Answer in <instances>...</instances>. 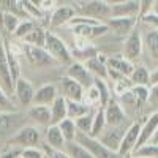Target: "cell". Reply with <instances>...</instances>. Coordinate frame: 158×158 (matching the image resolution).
<instances>
[{"label":"cell","instance_id":"ba28073f","mask_svg":"<svg viewBox=\"0 0 158 158\" xmlns=\"http://www.w3.org/2000/svg\"><path fill=\"white\" fill-rule=\"evenodd\" d=\"M139 131H141V123L139 122H133L130 123L125 135L120 141V146H118V153H120L123 158L130 156L131 153L135 152L136 149V142H138V138H139Z\"/></svg>","mask_w":158,"mask_h":158},{"label":"cell","instance_id":"44dd1931","mask_svg":"<svg viewBox=\"0 0 158 158\" xmlns=\"http://www.w3.org/2000/svg\"><path fill=\"white\" fill-rule=\"evenodd\" d=\"M57 95H59V90L54 84H44L35 90L32 104H46V106H49L57 98Z\"/></svg>","mask_w":158,"mask_h":158},{"label":"cell","instance_id":"7dc6e473","mask_svg":"<svg viewBox=\"0 0 158 158\" xmlns=\"http://www.w3.org/2000/svg\"><path fill=\"white\" fill-rule=\"evenodd\" d=\"M138 2H139V18H141L142 15H146V13L153 11L156 0H138Z\"/></svg>","mask_w":158,"mask_h":158},{"label":"cell","instance_id":"d4e9b609","mask_svg":"<svg viewBox=\"0 0 158 158\" xmlns=\"http://www.w3.org/2000/svg\"><path fill=\"white\" fill-rule=\"evenodd\" d=\"M111 16H138L139 18V2L127 0L123 3L111 6Z\"/></svg>","mask_w":158,"mask_h":158},{"label":"cell","instance_id":"9a60e30c","mask_svg":"<svg viewBox=\"0 0 158 158\" xmlns=\"http://www.w3.org/2000/svg\"><path fill=\"white\" fill-rule=\"evenodd\" d=\"M60 87H62V95L67 100H76L81 101L82 95H84V87L79 84L77 81H74L73 77L65 74L63 77H60Z\"/></svg>","mask_w":158,"mask_h":158},{"label":"cell","instance_id":"4316f807","mask_svg":"<svg viewBox=\"0 0 158 158\" xmlns=\"http://www.w3.org/2000/svg\"><path fill=\"white\" fill-rule=\"evenodd\" d=\"M106 115H104V106H98L94 111V120H92V130L90 135L92 136H100L101 131L106 128Z\"/></svg>","mask_w":158,"mask_h":158},{"label":"cell","instance_id":"d590c367","mask_svg":"<svg viewBox=\"0 0 158 158\" xmlns=\"http://www.w3.org/2000/svg\"><path fill=\"white\" fill-rule=\"evenodd\" d=\"M0 11L2 13H13L21 18H27V15L24 13L19 0H0Z\"/></svg>","mask_w":158,"mask_h":158},{"label":"cell","instance_id":"30bf717a","mask_svg":"<svg viewBox=\"0 0 158 158\" xmlns=\"http://www.w3.org/2000/svg\"><path fill=\"white\" fill-rule=\"evenodd\" d=\"M73 32L77 38H84V40H94V38H100L103 35H106L109 30L106 22H98V24H79V25H73Z\"/></svg>","mask_w":158,"mask_h":158},{"label":"cell","instance_id":"f6af8a7d","mask_svg":"<svg viewBox=\"0 0 158 158\" xmlns=\"http://www.w3.org/2000/svg\"><path fill=\"white\" fill-rule=\"evenodd\" d=\"M147 103L150 104L152 108H155L158 111V84L149 85V98H147Z\"/></svg>","mask_w":158,"mask_h":158},{"label":"cell","instance_id":"4dcf8cb0","mask_svg":"<svg viewBox=\"0 0 158 158\" xmlns=\"http://www.w3.org/2000/svg\"><path fill=\"white\" fill-rule=\"evenodd\" d=\"M21 16L18 15H13V13H2L0 11V22H2V29L6 32V33H15V30L18 29V25L21 22Z\"/></svg>","mask_w":158,"mask_h":158},{"label":"cell","instance_id":"ab89813d","mask_svg":"<svg viewBox=\"0 0 158 158\" xmlns=\"http://www.w3.org/2000/svg\"><path fill=\"white\" fill-rule=\"evenodd\" d=\"M131 92L136 98V104L141 106V104H146L147 98H149V85H133L131 87Z\"/></svg>","mask_w":158,"mask_h":158},{"label":"cell","instance_id":"bcb514c9","mask_svg":"<svg viewBox=\"0 0 158 158\" xmlns=\"http://www.w3.org/2000/svg\"><path fill=\"white\" fill-rule=\"evenodd\" d=\"M21 150L19 147H15V146H6V149L0 153V158H19L21 156Z\"/></svg>","mask_w":158,"mask_h":158},{"label":"cell","instance_id":"816d5d0a","mask_svg":"<svg viewBox=\"0 0 158 158\" xmlns=\"http://www.w3.org/2000/svg\"><path fill=\"white\" fill-rule=\"evenodd\" d=\"M150 142H156V144H158V127H156V130H155V133H153V136H152Z\"/></svg>","mask_w":158,"mask_h":158},{"label":"cell","instance_id":"603a6c76","mask_svg":"<svg viewBox=\"0 0 158 158\" xmlns=\"http://www.w3.org/2000/svg\"><path fill=\"white\" fill-rule=\"evenodd\" d=\"M142 41L150 59L158 62V29H146L142 32Z\"/></svg>","mask_w":158,"mask_h":158},{"label":"cell","instance_id":"b9f144b4","mask_svg":"<svg viewBox=\"0 0 158 158\" xmlns=\"http://www.w3.org/2000/svg\"><path fill=\"white\" fill-rule=\"evenodd\" d=\"M41 149L48 158H70V155L63 149H54V147L48 146L46 142H41Z\"/></svg>","mask_w":158,"mask_h":158},{"label":"cell","instance_id":"2e32d148","mask_svg":"<svg viewBox=\"0 0 158 158\" xmlns=\"http://www.w3.org/2000/svg\"><path fill=\"white\" fill-rule=\"evenodd\" d=\"M76 10L70 5H57L52 10V15L49 19L51 27H63V25H68V22L74 18Z\"/></svg>","mask_w":158,"mask_h":158},{"label":"cell","instance_id":"60d3db41","mask_svg":"<svg viewBox=\"0 0 158 158\" xmlns=\"http://www.w3.org/2000/svg\"><path fill=\"white\" fill-rule=\"evenodd\" d=\"M139 21L146 29H158V13L156 11H149L146 15H142Z\"/></svg>","mask_w":158,"mask_h":158},{"label":"cell","instance_id":"7bdbcfd3","mask_svg":"<svg viewBox=\"0 0 158 158\" xmlns=\"http://www.w3.org/2000/svg\"><path fill=\"white\" fill-rule=\"evenodd\" d=\"M21 158H44V152L41 146L38 147H25L21 150Z\"/></svg>","mask_w":158,"mask_h":158},{"label":"cell","instance_id":"db71d44e","mask_svg":"<svg viewBox=\"0 0 158 158\" xmlns=\"http://www.w3.org/2000/svg\"><path fill=\"white\" fill-rule=\"evenodd\" d=\"M44 158H48V156H46V155H44Z\"/></svg>","mask_w":158,"mask_h":158},{"label":"cell","instance_id":"ac0fdd59","mask_svg":"<svg viewBox=\"0 0 158 158\" xmlns=\"http://www.w3.org/2000/svg\"><path fill=\"white\" fill-rule=\"evenodd\" d=\"M156 127H158V111H153L152 115L141 125L139 138H138V142H136V149L141 147V146H144V144L150 142V139H152V136H153V133H155ZM136 149H135V150H136Z\"/></svg>","mask_w":158,"mask_h":158},{"label":"cell","instance_id":"f1b7e54d","mask_svg":"<svg viewBox=\"0 0 158 158\" xmlns=\"http://www.w3.org/2000/svg\"><path fill=\"white\" fill-rule=\"evenodd\" d=\"M94 85L97 87L98 94H100L101 106H106V104L112 100V92H111V89H109V82H108V79L95 76V77H94Z\"/></svg>","mask_w":158,"mask_h":158},{"label":"cell","instance_id":"1f68e13d","mask_svg":"<svg viewBox=\"0 0 158 158\" xmlns=\"http://www.w3.org/2000/svg\"><path fill=\"white\" fill-rule=\"evenodd\" d=\"M22 41H24V43H29V44H33V46H41V48H44L46 30H44L43 27H40V25L36 24L35 29L22 38Z\"/></svg>","mask_w":158,"mask_h":158},{"label":"cell","instance_id":"7a4b0ae2","mask_svg":"<svg viewBox=\"0 0 158 158\" xmlns=\"http://www.w3.org/2000/svg\"><path fill=\"white\" fill-rule=\"evenodd\" d=\"M76 13L106 22L111 18V5L106 3V0H79Z\"/></svg>","mask_w":158,"mask_h":158},{"label":"cell","instance_id":"277c9868","mask_svg":"<svg viewBox=\"0 0 158 158\" xmlns=\"http://www.w3.org/2000/svg\"><path fill=\"white\" fill-rule=\"evenodd\" d=\"M76 141H77L79 144H82V146L92 153V156H94V158H123L118 152L111 150L109 147L104 146V144H103L98 138L92 136V135L77 131Z\"/></svg>","mask_w":158,"mask_h":158},{"label":"cell","instance_id":"7402d4cb","mask_svg":"<svg viewBox=\"0 0 158 158\" xmlns=\"http://www.w3.org/2000/svg\"><path fill=\"white\" fill-rule=\"evenodd\" d=\"M106 65L109 70H114L117 73H120L122 76H128L131 74V71H133L135 68V63L125 59L123 56H115V57H108L106 59Z\"/></svg>","mask_w":158,"mask_h":158},{"label":"cell","instance_id":"c3c4849f","mask_svg":"<svg viewBox=\"0 0 158 158\" xmlns=\"http://www.w3.org/2000/svg\"><path fill=\"white\" fill-rule=\"evenodd\" d=\"M57 6V0H41V10L43 11H52Z\"/></svg>","mask_w":158,"mask_h":158},{"label":"cell","instance_id":"d6a6232c","mask_svg":"<svg viewBox=\"0 0 158 158\" xmlns=\"http://www.w3.org/2000/svg\"><path fill=\"white\" fill-rule=\"evenodd\" d=\"M90 111H94V109H90L89 106H85V104L82 101H76V100H67V115L70 118H77V117H81Z\"/></svg>","mask_w":158,"mask_h":158},{"label":"cell","instance_id":"e575fe53","mask_svg":"<svg viewBox=\"0 0 158 158\" xmlns=\"http://www.w3.org/2000/svg\"><path fill=\"white\" fill-rule=\"evenodd\" d=\"M85 106H89L90 109H95L98 106H101V100H100V94L95 85H90L84 90V95H82V100H81Z\"/></svg>","mask_w":158,"mask_h":158},{"label":"cell","instance_id":"8fae6325","mask_svg":"<svg viewBox=\"0 0 158 158\" xmlns=\"http://www.w3.org/2000/svg\"><path fill=\"white\" fill-rule=\"evenodd\" d=\"M139 22L138 16H111L106 24L109 30H114L118 36H127Z\"/></svg>","mask_w":158,"mask_h":158},{"label":"cell","instance_id":"5b68a950","mask_svg":"<svg viewBox=\"0 0 158 158\" xmlns=\"http://www.w3.org/2000/svg\"><path fill=\"white\" fill-rule=\"evenodd\" d=\"M21 48H22V57L27 59L33 67L44 68V67H51V65L57 63L54 60V57L41 46H33V44H29V43H22Z\"/></svg>","mask_w":158,"mask_h":158},{"label":"cell","instance_id":"52a82bcc","mask_svg":"<svg viewBox=\"0 0 158 158\" xmlns=\"http://www.w3.org/2000/svg\"><path fill=\"white\" fill-rule=\"evenodd\" d=\"M128 125L123 123V125H117V127H111V125H106V128H104L101 131V135L97 136L104 146L109 147L111 150L117 152L118 150V146H120V141L125 135V131H127Z\"/></svg>","mask_w":158,"mask_h":158},{"label":"cell","instance_id":"f546056e","mask_svg":"<svg viewBox=\"0 0 158 158\" xmlns=\"http://www.w3.org/2000/svg\"><path fill=\"white\" fill-rule=\"evenodd\" d=\"M130 81L133 82V85H149L150 71L144 65H135L133 71L130 74Z\"/></svg>","mask_w":158,"mask_h":158},{"label":"cell","instance_id":"5bb4252c","mask_svg":"<svg viewBox=\"0 0 158 158\" xmlns=\"http://www.w3.org/2000/svg\"><path fill=\"white\" fill-rule=\"evenodd\" d=\"M104 115H106V123L111 125V127L127 123L125 109L122 108V104L118 103L117 100H114V98L104 106Z\"/></svg>","mask_w":158,"mask_h":158},{"label":"cell","instance_id":"484cf974","mask_svg":"<svg viewBox=\"0 0 158 158\" xmlns=\"http://www.w3.org/2000/svg\"><path fill=\"white\" fill-rule=\"evenodd\" d=\"M51 108V123H59L67 115V98L63 95H57V98L49 104Z\"/></svg>","mask_w":158,"mask_h":158},{"label":"cell","instance_id":"e0dca14e","mask_svg":"<svg viewBox=\"0 0 158 158\" xmlns=\"http://www.w3.org/2000/svg\"><path fill=\"white\" fill-rule=\"evenodd\" d=\"M27 115L40 128H46L48 125H51V108L46 104H30Z\"/></svg>","mask_w":158,"mask_h":158},{"label":"cell","instance_id":"f907efd6","mask_svg":"<svg viewBox=\"0 0 158 158\" xmlns=\"http://www.w3.org/2000/svg\"><path fill=\"white\" fill-rule=\"evenodd\" d=\"M123 2H127V0H106V3H109L111 6L118 5V3H123Z\"/></svg>","mask_w":158,"mask_h":158},{"label":"cell","instance_id":"4fadbf2b","mask_svg":"<svg viewBox=\"0 0 158 158\" xmlns=\"http://www.w3.org/2000/svg\"><path fill=\"white\" fill-rule=\"evenodd\" d=\"M67 76L73 77L74 81H77L84 89L94 85V74L89 71V68L81 62H71L67 68Z\"/></svg>","mask_w":158,"mask_h":158},{"label":"cell","instance_id":"681fc988","mask_svg":"<svg viewBox=\"0 0 158 158\" xmlns=\"http://www.w3.org/2000/svg\"><path fill=\"white\" fill-rule=\"evenodd\" d=\"M152 84H158V67L150 73V81H149V85H152Z\"/></svg>","mask_w":158,"mask_h":158},{"label":"cell","instance_id":"ffe728a7","mask_svg":"<svg viewBox=\"0 0 158 158\" xmlns=\"http://www.w3.org/2000/svg\"><path fill=\"white\" fill-rule=\"evenodd\" d=\"M21 115L15 111H0V136L8 135V133H15V131L21 127L19 125Z\"/></svg>","mask_w":158,"mask_h":158},{"label":"cell","instance_id":"836d02e7","mask_svg":"<svg viewBox=\"0 0 158 158\" xmlns=\"http://www.w3.org/2000/svg\"><path fill=\"white\" fill-rule=\"evenodd\" d=\"M57 125H59V128H60L62 135H63V138H65V141H67V142H68V141L76 139L77 128H76V123H74L73 118H70V117H65L63 120H60Z\"/></svg>","mask_w":158,"mask_h":158},{"label":"cell","instance_id":"8992f818","mask_svg":"<svg viewBox=\"0 0 158 158\" xmlns=\"http://www.w3.org/2000/svg\"><path fill=\"white\" fill-rule=\"evenodd\" d=\"M144 51V41H142V32L138 29V25L131 30L123 41V57L135 62L142 56Z\"/></svg>","mask_w":158,"mask_h":158},{"label":"cell","instance_id":"f35d334b","mask_svg":"<svg viewBox=\"0 0 158 158\" xmlns=\"http://www.w3.org/2000/svg\"><path fill=\"white\" fill-rule=\"evenodd\" d=\"M131 155L138 156H150V158H158V144L156 142H147L144 146L138 147Z\"/></svg>","mask_w":158,"mask_h":158},{"label":"cell","instance_id":"6da1fadb","mask_svg":"<svg viewBox=\"0 0 158 158\" xmlns=\"http://www.w3.org/2000/svg\"><path fill=\"white\" fill-rule=\"evenodd\" d=\"M43 142V131L36 125H22L6 141V146H15L19 149L38 147Z\"/></svg>","mask_w":158,"mask_h":158},{"label":"cell","instance_id":"cb8c5ba5","mask_svg":"<svg viewBox=\"0 0 158 158\" xmlns=\"http://www.w3.org/2000/svg\"><path fill=\"white\" fill-rule=\"evenodd\" d=\"M106 56H92L87 59V62L84 63L85 67L89 68V71L94 74V76H98V77H104L108 79V65H106Z\"/></svg>","mask_w":158,"mask_h":158},{"label":"cell","instance_id":"83f0119b","mask_svg":"<svg viewBox=\"0 0 158 158\" xmlns=\"http://www.w3.org/2000/svg\"><path fill=\"white\" fill-rule=\"evenodd\" d=\"M63 150L70 155V158H94V156H92V153L82 146V144H79L76 139L65 142Z\"/></svg>","mask_w":158,"mask_h":158},{"label":"cell","instance_id":"ee69618b","mask_svg":"<svg viewBox=\"0 0 158 158\" xmlns=\"http://www.w3.org/2000/svg\"><path fill=\"white\" fill-rule=\"evenodd\" d=\"M0 111H16L15 104L10 100V95L2 89V85H0Z\"/></svg>","mask_w":158,"mask_h":158},{"label":"cell","instance_id":"9c48e42d","mask_svg":"<svg viewBox=\"0 0 158 158\" xmlns=\"http://www.w3.org/2000/svg\"><path fill=\"white\" fill-rule=\"evenodd\" d=\"M0 85H2V89L8 95H13V92H15V81H13L11 71H10V67H8L5 41H3L2 36H0Z\"/></svg>","mask_w":158,"mask_h":158},{"label":"cell","instance_id":"11a10c76","mask_svg":"<svg viewBox=\"0 0 158 158\" xmlns=\"http://www.w3.org/2000/svg\"><path fill=\"white\" fill-rule=\"evenodd\" d=\"M19 158H21V156H19Z\"/></svg>","mask_w":158,"mask_h":158},{"label":"cell","instance_id":"8d00e7d4","mask_svg":"<svg viewBox=\"0 0 158 158\" xmlns=\"http://www.w3.org/2000/svg\"><path fill=\"white\" fill-rule=\"evenodd\" d=\"M35 25H36L35 21H32L30 18H24V19H21V22L18 25V29L15 30V33H13V36L18 38V40H22L25 35L30 33L35 29Z\"/></svg>","mask_w":158,"mask_h":158},{"label":"cell","instance_id":"d6986e66","mask_svg":"<svg viewBox=\"0 0 158 158\" xmlns=\"http://www.w3.org/2000/svg\"><path fill=\"white\" fill-rule=\"evenodd\" d=\"M43 142H46L48 146L54 149H63L65 147V138L62 135V131L57 123H51L43 130Z\"/></svg>","mask_w":158,"mask_h":158},{"label":"cell","instance_id":"3957f363","mask_svg":"<svg viewBox=\"0 0 158 158\" xmlns=\"http://www.w3.org/2000/svg\"><path fill=\"white\" fill-rule=\"evenodd\" d=\"M44 49L49 52V54L54 57V60L57 63H65V65H70L73 62L71 57V52L67 46V43L63 40L56 35L54 32H46V41H44Z\"/></svg>","mask_w":158,"mask_h":158},{"label":"cell","instance_id":"f5cc1de1","mask_svg":"<svg viewBox=\"0 0 158 158\" xmlns=\"http://www.w3.org/2000/svg\"><path fill=\"white\" fill-rule=\"evenodd\" d=\"M127 158H150V156H138V155H130Z\"/></svg>","mask_w":158,"mask_h":158},{"label":"cell","instance_id":"7c38bea8","mask_svg":"<svg viewBox=\"0 0 158 158\" xmlns=\"http://www.w3.org/2000/svg\"><path fill=\"white\" fill-rule=\"evenodd\" d=\"M13 94H15V97L19 101L21 106H30L32 101H33L35 89H33V85L29 79L19 76L15 81V92H13Z\"/></svg>","mask_w":158,"mask_h":158},{"label":"cell","instance_id":"74e56055","mask_svg":"<svg viewBox=\"0 0 158 158\" xmlns=\"http://www.w3.org/2000/svg\"><path fill=\"white\" fill-rule=\"evenodd\" d=\"M95 111V109H94ZM94 111H90L81 117L74 118V123H76V128L77 131H81V133H87L90 135V130H92V120H94Z\"/></svg>","mask_w":158,"mask_h":158}]
</instances>
